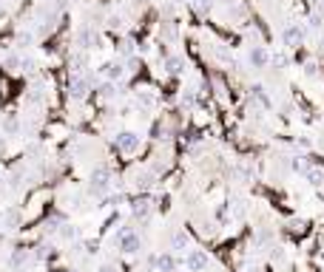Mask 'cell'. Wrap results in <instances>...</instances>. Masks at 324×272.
Instances as JSON below:
<instances>
[{"label": "cell", "mask_w": 324, "mask_h": 272, "mask_svg": "<svg viewBox=\"0 0 324 272\" xmlns=\"http://www.w3.org/2000/svg\"><path fill=\"white\" fill-rule=\"evenodd\" d=\"M267 63H270V54H267L262 45H253V48H250V66L253 68H265Z\"/></svg>", "instance_id": "obj_3"}, {"label": "cell", "mask_w": 324, "mask_h": 272, "mask_svg": "<svg viewBox=\"0 0 324 272\" xmlns=\"http://www.w3.org/2000/svg\"><path fill=\"white\" fill-rule=\"evenodd\" d=\"M91 43H94V34L88 32V29H82L80 32V45L82 48H91Z\"/></svg>", "instance_id": "obj_11"}, {"label": "cell", "mask_w": 324, "mask_h": 272, "mask_svg": "<svg viewBox=\"0 0 324 272\" xmlns=\"http://www.w3.org/2000/svg\"><path fill=\"white\" fill-rule=\"evenodd\" d=\"M69 88H71V97H74V100H82V97L88 94V79L80 77V74H74L71 82H69Z\"/></svg>", "instance_id": "obj_2"}, {"label": "cell", "mask_w": 324, "mask_h": 272, "mask_svg": "<svg viewBox=\"0 0 324 272\" xmlns=\"http://www.w3.org/2000/svg\"><path fill=\"white\" fill-rule=\"evenodd\" d=\"M185 264L191 267V270H202L205 264H208V258L202 255V252H188V258H185Z\"/></svg>", "instance_id": "obj_7"}, {"label": "cell", "mask_w": 324, "mask_h": 272, "mask_svg": "<svg viewBox=\"0 0 324 272\" xmlns=\"http://www.w3.org/2000/svg\"><path fill=\"white\" fill-rule=\"evenodd\" d=\"M310 26H313V29H319V26H322V17H319V14H313V17H310Z\"/></svg>", "instance_id": "obj_16"}, {"label": "cell", "mask_w": 324, "mask_h": 272, "mask_svg": "<svg viewBox=\"0 0 324 272\" xmlns=\"http://www.w3.org/2000/svg\"><path fill=\"white\" fill-rule=\"evenodd\" d=\"M185 247H188V236H185V233H176V236H174V249L182 252Z\"/></svg>", "instance_id": "obj_12"}, {"label": "cell", "mask_w": 324, "mask_h": 272, "mask_svg": "<svg viewBox=\"0 0 324 272\" xmlns=\"http://www.w3.org/2000/svg\"><path fill=\"white\" fill-rule=\"evenodd\" d=\"M273 63H276L279 68H287L290 66V60H287V54H276L273 57Z\"/></svg>", "instance_id": "obj_15"}, {"label": "cell", "mask_w": 324, "mask_h": 272, "mask_svg": "<svg viewBox=\"0 0 324 272\" xmlns=\"http://www.w3.org/2000/svg\"><path fill=\"white\" fill-rule=\"evenodd\" d=\"M100 94H103V100H111V97H117V91H114V82H105L103 88H100Z\"/></svg>", "instance_id": "obj_13"}, {"label": "cell", "mask_w": 324, "mask_h": 272, "mask_svg": "<svg viewBox=\"0 0 324 272\" xmlns=\"http://www.w3.org/2000/svg\"><path fill=\"white\" fill-rule=\"evenodd\" d=\"M100 272H114V270H111V267H103V270H100Z\"/></svg>", "instance_id": "obj_17"}, {"label": "cell", "mask_w": 324, "mask_h": 272, "mask_svg": "<svg viewBox=\"0 0 324 272\" xmlns=\"http://www.w3.org/2000/svg\"><path fill=\"white\" fill-rule=\"evenodd\" d=\"M157 267H160L162 272H174V258H171V255H162V258H157Z\"/></svg>", "instance_id": "obj_8"}, {"label": "cell", "mask_w": 324, "mask_h": 272, "mask_svg": "<svg viewBox=\"0 0 324 272\" xmlns=\"http://www.w3.org/2000/svg\"><path fill=\"white\" fill-rule=\"evenodd\" d=\"M91 179H94V187H97V190H108V179H111V173H108V168H97Z\"/></svg>", "instance_id": "obj_5"}, {"label": "cell", "mask_w": 324, "mask_h": 272, "mask_svg": "<svg viewBox=\"0 0 324 272\" xmlns=\"http://www.w3.org/2000/svg\"><path fill=\"white\" fill-rule=\"evenodd\" d=\"M307 179H310L313 184H324V173L322 170H307Z\"/></svg>", "instance_id": "obj_14"}, {"label": "cell", "mask_w": 324, "mask_h": 272, "mask_svg": "<svg viewBox=\"0 0 324 272\" xmlns=\"http://www.w3.org/2000/svg\"><path fill=\"white\" fill-rule=\"evenodd\" d=\"M120 247H122V252H137L139 238L134 236V233H122V236H120Z\"/></svg>", "instance_id": "obj_4"}, {"label": "cell", "mask_w": 324, "mask_h": 272, "mask_svg": "<svg viewBox=\"0 0 324 272\" xmlns=\"http://www.w3.org/2000/svg\"><path fill=\"white\" fill-rule=\"evenodd\" d=\"M105 68H108V77H111V79H120L122 74H125L122 63H111V66H105Z\"/></svg>", "instance_id": "obj_9"}, {"label": "cell", "mask_w": 324, "mask_h": 272, "mask_svg": "<svg viewBox=\"0 0 324 272\" xmlns=\"http://www.w3.org/2000/svg\"><path fill=\"white\" fill-rule=\"evenodd\" d=\"M301 37H304V32H301L299 26H290V29H284V43H287V45H299Z\"/></svg>", "instance_id": "obj_6"}, {"label": "cell", "mask_w": 324, "mask_h": 272, "mask_svg": "<svg viewBox=\"0 0 324 272\" xmlns=\"http://www.w3.org/2000/svg\"><path fill=\"white\" fill-rule=\"evenodd\" d=\"M117 147H120L122 153H134V150L139 147V136L131 134V131H125V134L117 136Z\"/></svg>", "instance_id": "obj_1"}, {"label": "cell", "mask_w": 324, "mask_h": 272, "mask_svg": "<svg viewBox=\"0 0 324 272\" xmlns=\"http://www.w3.org/2000/svg\"><path fill=\"white\" fill-rule=\"evenodd\" d=\"M165 66H168V74H179V71H182V60H179V57H168Z\"/></svg>", "instance_id": "obj_10"}]
</instances>
